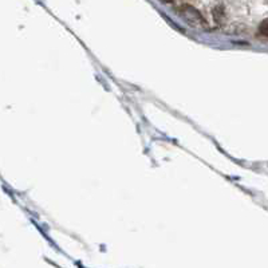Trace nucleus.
I'll use <instances>...</instances> for the list:
<instances>
[{"label":"nucleus","mask_w":268,"mask_h":268,"mask_svg":"<svg viewBox=\"0 0 268 268\" xmlns=\"http://www.w3.org/2000/svg\"><path fill=\"white\" fill-rule=\"evenodd\" d=\"M259 31L262 35H264V37H268V20H264L263 23H262V26H260Z\"/></svg>","instance_id":"f257e3e1"}]
</instances>
